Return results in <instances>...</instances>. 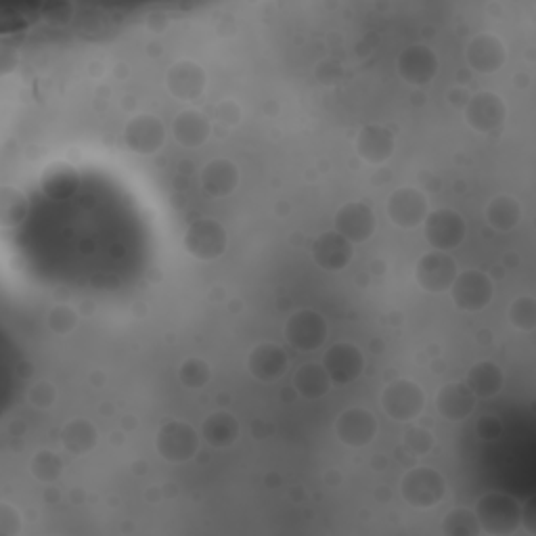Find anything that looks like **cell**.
<instances>
[{
  "instance_id": "cell-10",
  "label": "cell",
  "mask_w": 536,
  "mask_h": 536,
  "mask_svg": "<svg viewBox=\"0 0 536 536\" xmlns=\"http://www.w3.org/2000/svg\"><path fill=\"white\" fill-rule=\"evenodd\" d=\"M465 109V120L480 134H493L499 128H503L507 120V105L505 101L490 91L476 93L469 97Z\"/></svg>"
},
{
  "instance_id": "cell-28",
  "label": "cell",
  "mask_w": 536,
  "mask_h": 536,
  "mask_svg": "<svg viewBox=\"0 0 536 536\" xmlns=\"http://www.w3.org/2000/svg\"><path fill=\"white\" fill-rule=\"evenodd\" d=\"M522 206L516 197L497 195L488 201L486 206V222L499 233H507L516 229L522 222Z\"/></svg>"
},
{
  "instance_id": "cell-11",
  "label": "cell",
  "mask_w": 536,
  "mask_h": 536,
  "mask_svg": "<svg viewBox=\"0 0 536 536\" xmlns=\"http://www.w3.org/2000/svg\"><path fill=\"white\" fill-rule=\"evenodd\" d=\"M323 367L333 384L348 386L361 377L365 369V356L356 344L338 342L325 352Z\"/></svg>"
},
{
  "instance_id": "cell-30",
  "label": "cell",
  "mask_w": 536,
  "mask_h": 536,
  "mask_svg": "<svg viewBox=\"0 0 536 536\" xmlns=\"http://www.w3.org/2000/svg\"><path fill=\"white\" fill-rule=\"evenodd\" d=\"M40 185L49 197L65 199L78 189V172L70 164H53L44 170Z\"/></svg>"
},
{
  "instance_id": "cell-23",
  "label": "cell",
  "mask_w": 536,
  "mask_h": 536,
  "mask_svg": "<svg viewBox=\"0 0 536 536\" xmlns=\"http://www.w3.org/2000/svg\"><path fill=\"white\" fill-rule=\"evenodd\" d=\"M210 132H212L210 120L197 109L181 111L172 124V137L176 139L178 145H183L187 149L204 145L210 139Z\"/></svg>"
},
{
  "instance_id": "cell-24",
  "label": "cell",
  "mask_w": 536,
  "mask_h": 536,
  "mask_svg": "<svg viewBox=\"0 0 536 536\" xmlns=\"http://www.w3.org/2000/svg\"><path fill=\"white\" fill-rule=\"evenodd\" d=\"M239 185V168L227 158L212 160L201 170V189L210 197H227Z\"/></svg>"
},
{
  "instance_id": "cell-8",
  "label": "cell",
  "mask_w": 536,
  "mask_h": 536,
  "mask_svg": "<svg viewBox=\"0 0 536 536\" xmlns=\"http://www.w3.org/2000/svg\"><path fill=\"white\" fill-rule=\"evenodd\" d=\"M457 275V262L446 252H430L421 256L415 268V279L423 292L428 294L449 292Z\"/></svg>"
},
{
  "instance_id": "cell-39",
  "label": "cell",
  "mask_w": 536,
  "mask_h": 536,
  "mask_svg": "<svg viewBox=\"0 0 536 536\" xmlns=\"http://www.w3.org/2000/svg\"><path fill=\"white\" fill-rule=\"evenodd\" d=\"M21 532V516L11 503H0V534L17 536Z\"/></svg>"
},
{
  "instance_id": "cell-15",
  "label": "cell",
  "mask_w": 536,
  "mask_h": 536,
  "mask_svg": "<svg viewBox=\"0 0 536 536\" xmlns=\"http://www.w3.org/2000/svg\"><path fill=\"white\" fill-rule=\"evenodd\" d=\"M438 57L426 44H411L396 59L400 78L413 86H426L438 74Z\"/></svg>"
},
{
  "instance_id": "cell-29",
  "label": "cell",
  "mask_w": 536,
  "mask_h": 536,
  "mask_svg": "<svg viewBox=\"0 0 536 536\" xmlns=\"http://www.w3.org/2000/svg\"><path fill=\"white\" fill-rule=\"evenodd\" d=\"M331 377L327 375L325 367L319 363H306L294 375V388L300 396L308 400L323 398L331 388Z\"/></svg>"
},
{
  "instance_id": "cell-27",
  "label": "cell",
  "mask_w": 536,
  "mask_h": 536,
  "mask_svg": "<svg viewBox=\"0 0 536 536\" xmlns=\"http://www.w3.org/2000/svg\"><path fill=\"white\" fill-rule=\"evenodd\" d=\"M99 442V432L93 421L88 419H72L61 428V444L67 453L72 455H88Z\"/></svg>"
},
{
  "instance_id": "cell-42",
  "label": "cell",
  "mask_w": 536,
  "mask_h": 536,
  "mask_svg": "<svg viewBox=\"0 0 536 536\" xmlns=\"http://www.w3.org/2000/svg\"><path fill=\"white\" fill-rule=\"evenodd\" d=\"M216 118L227 126H235L241 122V107L235 101H222L216 107Z\"/></svg>"
},
{
  "instance_id": "cell-35",
  "label": "cell",
  "mask_w": 536,
  "mask_h": 536,
  "mask_svg": "<svg viewBox=\"0 0 536 536\" xmlns=\"http://www.w3.org/2000/svg\"><path fill=\"white\" fill-rule=\"evenodd\" d=\"M210 377H212L210 365L204 359H199V356H191V359L183 361L181 369H178V379H181V384L189 390L206 388Z\"/></svg>"
},
{
  "instance_id": "cell-37",
  "label": "cell",
  "mask_w": 536,
  "mask_h": 536,
  "mask_svg": "<svg viewBox=\"0 0 536 536\" xmlns=\"http://www.w3.org/2000/svg\"><path fill=\"white\" fill-rule=\"evenodd\" d=\"M28 400L38 409H51L57 402V388L51 382H36L28 390Z\"/></svg>"
},
{
  "instance_id": "cell-41",
  "label": "cell",
  "mask_w": 536,
  "mask_h": 536,
  "mask_svg": "<svg viewBox=\"0 0 536 536\" xmlns=\"http://www.w3.org/2000/svg\"><path fill=\"white\" fill-rule=\"evenodd\" d=\"M476 432L482 440H497L503 436V423L495 415H484L476 423Z\"/></svg>"
},
{
  "instance_id": "cell-5",
  "label": "cell",
  "mask_w": 536,
  "mask_h": 536,
  "mask_svg": "<svg viewBox=\"0 0 536 536\" xmlns=\"http://www.w3.org/2000/svg\"><path fill=\"white\" fill-rule=\"evenodd\" d=\"M382 409L390 419L409 423L426 409V392L411 379H396L382 392Z\"/></svg>"
},
{
  "instance_id": "cell-32",
  "label": "cell",
  "mask_w": 536,
  "mask_h": 536,
  "mask_svg": "<svg viewBox=\"0 0 536 536\" xmlns=\"http://www.w3.org/2000/svg\"><path fill=\"white\" fill-rule=\"evenodd\" d=\"M442 532L446 536H478L482 534L474 509L455 507L442 520Z\"/></svg>"
},
{
  "instance_id": "cell-40",
  "label": "cell",
  "mask_w": 536,
  "mask_h": 536,
  "mask_svg": "<svg viewBox=\"0 0 536 536\" xmlns=\"http://www.w3.org/2000/svg\"><path fill=\"white\" fill-rule=\"evenodd\" d=\"M72 15H74V5L61 3V0H57V3H47L42 7V17L49 19L51 24H67V21L72 19Z\"/></svg>"
},
{
  "instance_id": "cell-7",
  "label": "cell",
  "mask_w": 536,
  "mask_h": 536,
  "mask_svg": "<svg viewBox=\"0 0 536 536\" xmlns=\"http://www.w3.org/2000/svg\"><path fill=\"white\" fill-rule=\"evenodd\" d=\"M449 292L459 310L478 312L493 302L495 285H493V279H490L486 273L469 268V271H463L457 275Z\"/></svg>"
},
{
  "instance_id": "cell-16",
  "label": "cell",
  "mask_w": 536,
  "mask_h": 536,
  "mask_svg": "<svg viewBox=\"0 0 536 536\" xmlns=\"http://www.w3.org/2000/svg\"><path fill=\"white\" fill-rule=\"evenodd\" d=\"M164 141H166V128L162 120L149 114L134 116L124 128L126 147L139 155L158 153Z\"/></svg>"
},
{
  "instance_id": "cell-13",
  "label": "cell",
  "mask_w": 536,
  "mask_h": 536,
  "mask_svg": "<svg viewBox=\"0 0 536 536\" xmlns=\"http://www.w3.org/2000/svg\"><path fill=\"white\" fill-rule=\"evenodd\" d=\"M335 436L350 449H363L377 436V419L369 409L350 407L335 419Z\"/></svg>"
},
{
  "instance_id": "cell-6",
  "label": "cell",
  "mask_w": 536,
  "mask_h": 536,
  "mask_svg": "<svg viewBox=\"0 0 536 536\" xmlns=\"http://www.w3.org/2000/svg\"><path fill=\"white\" fill-rule=\"evenodd\" d=\"M423 235L436 252H451L457 250L465 241L467 227L459 212L451 208L434 210L423 220Z\"/></svg>"
},
{
  "instance_id": "cell-31",
  "label": "cell",
  "mask_w": 536,
  "mask_h": 536,
  "mask_svg": "<svg viewBox=\"0 0 536 536\" xmlns=\"http://www.w3.org/2000/svg\"><path fill=\"white\" fill-rule=\"evenodd\" d=\"M30 204L24 191H19L17 187L5 185L0 189V227L11 229L24 222L28 216Z\"/></svg>"
},
{
  "instance_id": "cell-38",
  "label": "cell",
  "mask_w": 536,
  "mask_h": 536,
  "mask_svg": "<svg viewBox=\"0 0 536 536\" xmlns=\"http://www.w3.org/2000/svg\"><path fill=\"white\" fill-rule=\"evenodd\" d=\"M405 444L413 455H428L434 449V436L426 428H409L405 432Z\"/></svg>"
},
{
  "instance_id": "cell-26",
  "label": "cell",
  "mask_w": 536,
  "mask_h": 536,
  "mask_svg": "<svg viewBox=\"0 0 536 536\" xmlns=\"http://www.w3.org/2000/svg\"><path fill=\"white\" fill-rule=\"evenodd\" d=\"M241 434L239 419L229 413V411H216L206 417L204 426H201V436L204 440L214 446V449H229Z\"/></svg>"
},
{
  "instance_id": "cell-4",
  "label": "cell",
  "mask_w": 536,
  "mask_h": 536,
  "mask_svg": "<svg viewBox=\"0 0 536 536\" xmlns=\"http://www.w3.org/2000/svg\"><path fill=\"white\" fill-rule=\"evenodd\" d=\"M227 229L214 218H197L185 231V248L197 260H216L227 252Z\"/></svg>"
},
{
  "instance_id": "cell-36",
  "label": "cell",
  "mask_w": 536,
  "mask_h": 536,
  "mask_svg": "<svg viewBox=\"0 0 536 536\" xmlns=\"http://www.w3.org/2000/svg\"><path fill=\"white\" fill-rule=\"evenodd\" d=\"M47 325L53 333L57 335H67V333H72L78 325V315L76 312L70 308V306H65V304H59L55 308L49 310V315H47Z\"/></svg>"
},
{
  "instance_id": "cell-22",
  "label": "cell",
  "mask_w": 536,
  "mask_h": 536,
  "mask_svg": "<svg viewBox=\"0 0 536 536\" xmlns=\"http://www.w3.org/2000/svg\"><path fill=\"white\" fill-rule=\"evenodd\" d=\"M436 409L449 421H463L476 409V396L465 382L444 384L436 394Z\"/></svg>"
},
{
  "instance_id": "cell-12",
  "label": "cell",
  "mask_w": 536,
  "mask_h": 536,
  "mask_svg": "<svg viewBox=\"0 0 536 536\" xmlns=\"http://www.w3.org/2000/svg\"><path fill=\"white\" fill-rule=\"evenodd\" d=\"M386 212L398 229H415L430 214L428 197L413 187L396 189L388 197Z\"/></svg>"
},
{
  "instance_id": "cell-18",
  "label": "cell",
  "mask_w": 536,
  "mask_h": 536,
  "mask_svg": "<svg viewBox=\"0 0 536 536\" xmlns=\"http://www.w3.org/2000/svg\"><path fill=\"white\" fill-rule=\"evenodd\" d=\"M206 84H208L206 70L191 59L176 61L166 74L168 91L181 101H193L204 95Z\"/></svg>"
},
{
  "instance_id": "cell-25",
  "label": "cell",
  "mask_w": 536,
  "mask_h": 536,
  "mask_svg": "<svg viewBox=\"0 0 536 536\" xmlns=\"http://www.w3.org/2000/svg\"><path fill=\"white\" fill-rule=\"evenodd\" d=\"M503 369L493 361H478L465 375V386L476 398H493L503 390Z\"/></svg>"
},
{
  "instance_id": "cell-21",
  "label": "cell",
  "mask_w": 536,
  "mask_h": 536,
  "mask_svg": "<svg viewBox=\"0 0 536 536\" xmlns=\"http://www.w3.org/2000/svg\"><path fill=\"white\" fill-rule=\"evenodd\" d=\"M287 365L289 361H287L285 350L273 342L258 344L248 356L250 373L258 379V382H264V384L277 382L279 377L285 375Z\"/></svg>"
},
{
  "instance_id": "cell-17",
  "label": "cell",
  "mask_w": 536,
  "mask_h": 536,
  "mask_svg": "<svg viewBox=\"0 0 536 536\" xmlns=\"http://www.w3.org/2000/svg\"><path fill=\"white\" fill-rule=\"evenodd\" d=\"M465 59L474 72L495 74L507 61V47L499 36L484 32L469 40L465 49Z\"/></svg>"
},
{
  "instance_id": "cell-2",
  "label": "cell",
  "mask_w": 536,
  "mask_h": 536,
  "mask_svg": "<svg viewBox=\"0 0 536 536\" xmlns=\"http://www.w3.org/2000/svg\"><path fill=\"white\" fill-rule=\"evenodd\" d=\"M400 493L411 507L430 509L442 503L446 495V480L434 467L419 465L402 476Z\"/></svg>"
},
{
  "instance_id": "cell-14",
  "label": "cell",
  "mask_w": 536,
  "mask_h": 536,
  "mask_svg": "<svg viewBox=\"0 0 536 536\" xmlns=\"http://www.w3.org/2000/svg\"><path fill=\"white\" fill-rule=\"evenodd\" d=\"M377 218L365 201H348L335 212V231L344 235L352 245L365 243L375 235Z\"/></svg>"
},
{
  "instance_id": "cell-34",
  "label": "cell",
  "mask_w": 536,
  "mask_h": 536,
  "mask_svg": "<svg viewBox=\"0 0 536 536\" xmlns=\"http://www.w3.org/2000/svg\"><path fill=\"white\" fill-rule=\"evenodd\" d=\"M507 319L518 331L532 333L536 329V300L532 296L516 298L509 306Z\"/></svg>"
},
{
  "instance_id": "cell-1",
  "label": "cell",
  "mask_w": 536,
  "mask_h": 536,
  "mask_svg": "<svg viewBox=\"0 0 536 536\" xmlns=\"http://www.w3.org/2000/svg\"><path fill=\"white\" fill-rule=\"evenodd\" d=\"M474 511L482 532L490 536H509L522 526V505L507 493L482 495Z\"/></svg>"
},
{
  "instance_id": "cell-33",
  "label": "cell",
  "mask_w": 536,
  "mask_h": 536,
  "mask_svg": "<svg viewBox=\"0 0 536 536\" xmlns=\"http://www.w3.org/2000/svg\"><path fill=\"white\" fill-rule=\"evenodd\" d=\"M30 474L42 484H55L63 474V461L57 453L42 449L30 461Z\"/></svg>"
},
{
  "instance_id": "cell-19",
  "label": "cell",
  "mask_w": 536,
  "mask_h": 536,
  "mask_svg": "<svg viewBox=\"0 0 536 536\" xmlns=\"http://www.w3.org/2000/svg\"><path fill=\"white\" fill-rule=\"evenodd\" d=\"M312 260L327 273H340L352 262V243L338 231H325L312 241Z\"/></svg>"
},
{
  "instance_id": "cell-43",
  "label": "cell",
  "mask_w": 536,
  "mask_h": 536,
  "mask_svg": "<svg viewBox=\"0 0 536 536\" xmlns=\"http://www.w3.org/2000/svg\"><path fill=\"white\" fill-rule=\"evenodd\" d=\"M522 526L534 534L536 532V520H534V513H532V501H528L526 507H522Z\"/></svg>"
},
{
  "instance_id": "cell-3",
  "label": "cell",
  "mask_w": 536,
  "mask_h": 536,
  "mask_svg": "<svg viewBox=\"0 0 536 536\" xmlns=\"http://www.w3.org/2000/svg\"><path fill=\"white\" fill-rule=\"evenodd\" d=\"M155 451L168 463L191 461L199 451V434L187 421H166L155 434Z\"/></svg>"
},
{
  "instance_id": "cell-20",
  "label": "cell",
  "mask_w": 536,
  "mask_h": 536,
  "mask_svg": "<svg viewBox=\"0 0 536 536\" xmlns=\"http://www.w3.org/2000/svg\"><path fill=\"white\" fill-rule=\"evenodd\" d=\"M396 149L394 134L379 124L363 126L359 137H356V153L367 164H384L388 162Z\"/></svg>"
},
{
  "instance_id": "cell-9",
  "label": "cell",
  "mask_w": 536,
  "mask_h": 536,
  "mask_svg": "<svg viewBox=\"0 0 536 536\" xmlns=\"http://www.w3.org/2000/svg\"><path fill=\"white\" fill-rule=\"evenodd\" d=\"M285 338L296 350H319L327 340V323L317 310H298L285 323Z\"/></svg>"
}]
</instances>
